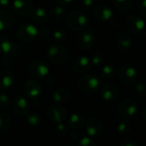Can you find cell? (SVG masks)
I'll return each instance as SVG.
<instances>
[{
	"label": "cell",
	"instance_id": "34",
	"mask_svg": "<svg viewBox=\"0 0 146 146\" xmlns=\"http://www.w3.org/2000/svg\"><path fill=\"white\" fill-rule=\"evenodd\" d=\"M10 100L8 95L4 93H0V109L1 110H7L9 106Z\"/></svg>",
	"mask_w": 146,
	"mask_h": 146
},
{
	"label": "cell",
	"instance_id": "41",
	"mask_svg": "<svg viewBox=\"0 0 146 146\" xmlns=\"http://www.w3.org/2000/svg\"><path fill=\"white\" fill-rule=\"evenodd\" d=\"M59 5L61 6H63V7H66V6H68L69 4H71L73 3L74 0H55Z\"/></svg>",
	"mask_w": 146,
	"mask_h": 146
},
{
	"label": "cell",
	"instance_id": "15",
	"mask_svg": "<svg viewBox=\"0 0 146 146\" xmlns=\"http://www.w3.org/2000/svg\"><path fill=\"white\" fill-rule=\"evenodd\" d=\"M93 15L98 21L105 22L112 19L113 11L109 6L98 5L93 9Z\"/></svg>",
	"mask_w": 146,
	"mask_h": 146
},
{
	"label": "cell",
	"instance_id": "36",
	"mask_svg": "<svg viewBox=\"0 0 146 146\" xmlns=\"http://www.w3.org/2000/svg\"><path fill=\"white\" fill-rule=\"evenodd\" d=\"M67 34L66 32L63 29H56L53 33V38L57 41V42H62L66 39Z\"/></svg>",
	"mask_w": 146,
	"mask_h": 146
},
{
	"label": "cell",
	"instance_id": "29",
	"mask_svg": "<svg viewBox=\"0 0 146 146\" xmlns=\"http://www.w3.org/2000/svg\"><path fill=\"white\" fill-rule=\"evenodd\" d=\"M64 14H65V9L63 6H61V5L51 7L48 12V15L50 16V18L53 20L61 19L64 15Z\"/></svg>",
	"mask_w": 146,
	"mask_h": 146
},
{
	"label": "cell",
	"instance_id": "31",
	"mask_svg": "<svg viewBox=\"0 0 146 146\" xmlns=\"http://www.w3.org/2000/svg\"><path fill=\"white\" fill-rule=\"evenodd\" d=\"M105 56L102 52H96L91 58L92 66L94 67H100L104 63Z\"/></svg>",
	"mask_w": 146,
	"mask_h": 146
},
{
	"label": "cell",
	"instance_id": "12",
	"mask_svg": "<svg viewBox=\"0 0 146 146\" xmlns=\"http://www.w3.org/2000/svg\"><path fill=\"white\" fill-rule=\"evenodd\" d=\"M86 131L89 137H98L103 131V123L98 117H91L86 122Z\"/></svg>",
	"mask_w": 146,
	"mask_h": 146
},
{
	"label": "cell",
	"instance_id": "22",
	"mask_svg": "<svg viewBox=\"0 0 146 146\" xmlns=\"http://www.w3.org/2000/svg\"><path fill=\"white\" fill-rule=\"evenodd\" d=\"M68 127L73 130H80L86 124L85 118L80 114H73L68 118Z\"/></svg>",
	"mask_w": 146,
	"mask_h": 146
},
{
	"label": "cell",
	"instance_id": "24",
	"mask_svg": "<svg viewBox=\"0 0 146 146\" xmlns=\"http://www.w3.org/2000/svg\"><path fill=\"white\" fill-rule=\"evenodd\" d=\"M33 20L38 24H43L47 21L48 11L44 7H38L33 9Z\"/></svg>",
	"mask_w": 146,
	"mask_h": 146
},
{
	"label": "cell",
	"instance_id": "3",
	"mask_svg": "<svg viewBox=\"0 0 146 146\" xmlns=\"http://www.w3.org/2000/svg\"><path fill=\"white\" fill-rule=\"evenodd\" d=\"M47 56L52 63L62 65L68 61L69 53L67 48L63 45L60 44H53L47 50Z\"/></svg>",
	"mask_w": 146,
	"mask_h": 146
},
{
	"label": "cell",
	"instance_id": "1",
	"mask_svg": "<svg viewBox=\"0 0 146 146\" xmlns=\"http://www.w3.org/2000/svg\"><path fill=\"white\" fill-rule=\"evenodd\" d=\"M65 22L70 29L74 31H80L87 27L89 20L83 11L73 10L67 15Z\"/></svg>",
	"mask_w": 146,
	"mask_h": 146
},
{
	"label": "cell",
	"instance_id": "43",
	"mask_svg": "<svg viewBox=\"0 0 146 146\" xmlns=\"http://www.w3.org/2000/svg\"><path fill=\"white\" fill-rule=\"evenodd\" d=\"M70 138L73 139V140H76V141H78L81 137L80 136V134L78 133H70Z\"/></svg>",
	"mask_w": 146,
	"mask_h": 146
},
{
	"label": "cell",
	"instance_id": "18",
	"mask_svg": "<svg viewBox=\"0 0 146 146\" xmlns=\"http://www.w3.org/2000/svg\"><path fill=\"white\" fill-rule=\"evenodd\" d=\"M95 43V37L91 32H84L78 37V44L83 50L91 49Z\"/></svg>",
	"mask_w": 146,
	"mask_h": 146
},
{
	"label": "cell",
	"instance_id": "20",
	"mask_svg": "<svg viewBox=\"0 0 146 146\" xmlns=\"http://www.w3.org/2000/svg\"><path fill=\"white\" fill-rule=\"evenodd\" d=\"M133 44V40L132 37L128 34H121L118 37L116 40V47L121 52H126L129 50Z\"/></svg>",
	"mask_w": 146,
	"mask_h": 146
},
{
	"label": "cell",
	"instance_id": "25",
	"mask_svg": "<svg viewBox=\"0 0 146 146\" xmlns=\"http://www.w3.org/2000/svg\"><path fill=\"white\" fill-rule=\"evenodd\" d=\"M26 121L30 127L38 128L42 123V119L38 113L32 112V113H27V115H26Z\"/></svg>",
	"mask_w": 146,
	"mask_h": 146
},
{
	"label": "cell",
	"instance_id": "38",
	"mask_svg": "<svg viewBox=\"0 0 146 146\" xmlns=\"http://www.w3.org/2000/svg\"><path fill=\"white\" fill-rule=\"evenodd\" d=\"M139 11L141 16L146 20V0H142L139 3Z\"/></svg>",
	"mask_w": 146,
	"mask_h": 146
},
{
	"label": "cell",
	"instance_id": "9",
	"mask_svg": "<svg viewBox=\"0 0 146 146\" xmlns=\"http://www.w3.org/2000/svg\"><path fill=\"white\" fill-rule=\"evenodd\" d=\"M28 72L29 74L37 79L44 78L49 74V67L45 62L39 60L32 61L28 64Z\"/></svg>",
	"mask_w": 146,
	"mask_h": 146
},
{
	"label": "cell",
	"instance_id": "17",
	"mask_svg": "<svg viewBox=\"0 0 146 146\" xmlns=\"http://www.w3.org/2000/svg\"><path fill=\"white\" fill-rule=\"evenodd\" d=\"M14 84V74L8 69L0 71V91L9 89Z\"/></svg>",
	"mask_w": 146,
	"mask_h": 146
},
{
	"label": "cell",
	"instance_id": "5",
	"mask_svg": "<svg viewBox=\"0 0 146 146\" xmlns=\"http://www.w3.org/2000/svg\"><path fill=\"white\" fill-rule=\"evenodd\" d=\"M17 38L23 42H32L36 39L38 35V30L32 24H22L16 31Z\"/></svg>",
	"mask_w": 146,
	"mask_h": 146
},
{
	"label": "cell",
	"instance_id": "37",
	"mask_svg": "<svg viewBox=\"0 0 146 146\" xmlns=\"http://www.w3.org/2000/svg\"><path fill=\"white\" fill-rule=\"evenodd\" d=\"M12 59H13V56H11L10 53H8V54H3L1 56V59H0V63L3 67L4 68H7L9 67L11 62H12Z\"/></svg>",
	"mask_w": 146,
	"mask_h": 146
},
{
	"label": "cell",
	"instance_id": "46",
	"mask_svg": "<svg viewBox=\"0 0 146 146\" xmlns=\"http://www.w3.org/2000/svg\"><path fill=\"white\" fill-rule=\"evenodd\" d=\"M63 146H70V145H63Z\"/></svg>",
	"mask_w": 146,
	"mask_h": 146
},
{
	"label": "cell",
	"instance_id": "45",
	"mask_svg": "<svg viewBox=\"0 0 146 146\" xmlns=\"http://www.w3.org/2000/svg\"><path fill=\"white\" fill-rule=\"evenodd\" d=\"M142 116H143L144 120H145L146 121V108H145V109L143 110V111H142Z\"/></svg>",
	"mask_w": 146,
	"mask_h": 146
},
{
	"label": "cell",
	"instance_id": "16",
	"mask_svg": "<svg viewBox=\"0 0 146 146\" xmlns=\"http://www.w3.org/2000/svg\"><path fill=\"white\" fill-rule=\"evenodd\" d=\"M91 68V60L85 56H77L72 62V68L76 73H85L88 71Z\"/></svg>",
	"mask_w": 146,
	"mask_h": 146
},
{
	"label": "cell",
	"instance_id": "32",
	"mask_svg": "<svg viewBox=\"0 0 146 146\" xmlns=\"http://www.w3.org/2000/svg\"><path fill=\"white\" fill-rule=\"evenodd\" d=\"M55 131H56V133L57 136L65 137V136H67L68 134L69 128L63 122H60V123H57V125H56V127L55 128Z\"/></svg>",
	"mask_w": 146,
	"mask_h": 146
},
{
	"label": "cell",
	"instance_id": "40",
	"mask_svg": "<svg viewBox=\"0 0 146 146\" xmlns=\"http://www.w3.org/2000/svg\"><path fill=\"white\" fill-rule=\"evenodd\" d=\"M38 34H40L43 38H46L50 35V30L46 28L45 27H44L38 31Z\"/></svg>",
	"mask_w": 146,
	"mask_h": 146
},
{
	"label": "cell",
	"instance_id": "23",
	"mask_svg": "<svg viewBox=\"0 0 146 146\" xmlns=\"http://www.w3.org/2000/svg\"><path fill=\"white\" fill-rule=\"evenodd\" d=\"M117 74V69L113 64H106L101 68V77L105 80H110Z\"/></svg>",
	"mask_w": 146,
	"mask_h": 146
},
{
	"label": "cell",
	"instance_id": "33",
	"mask_svg": "<svg viewBox=\"0 0 146 146\" xmlns=\"http://www.w3.org/2000/svg\"><path fill=\"white\" fill-rule=\"evenodd\" d=\"M135 90V93L139 96V97H146V84L143 83V82H139L137 83L135 85L134 87Z\"/></svg>",
	"mask_w": 146,
	"mask_h": 146
},
{
	"label": "cell",
	"instance_id": "26",
	"mask_svg": "<svg viewBox=\"0 0 146 146\" xmlns=\"http://www.w3.org/2000/svg\"><path fill=\"white\" fill-rule=\"evenodd\" d=\"M14 44L10 38L5 35H0V53L2 55L10 53Z\"/></svg>",
	"mask_w": 146,
	"mask_h": 146
},
{
	"label": "cell",
	"instance_id": "2",
	"mask_svg": "<svg viewBox=\"0 0 146 146\" xmlns=\"http://www.w3.org/2000/svg\"><path fill=\"white\" fill-rule=\"evenodd\" d=\"M101 85V80L99 77L96 74H89L81 76L78 82V88L84 93L92 94L98 91Z\"/></svg>",
	"mask_w": 146,
	"mask_h": 146
},
{
	"label": "cell",
	"instance_id": "19",
	"mask_svg": "<svg viewBox=\"0 0 146 146\" xmlns=\"http://www.w3.org/2000/svg\"><path fill=\"white\" fill-rule=\"evenodd\" d=\"M15 21L14 15L6 9H0V31L9 28Z\"/></svg>",
	"mask_w": 146,
	"mask_h": 146
},
{
	"label": "cell",
	"instance_id": "8",
	"mask_svg": "<svg viewBox=\"0 0 146 146\" xmlns=\"http://www.w3.org/2000/svg\"><path fill=\"white\" fill-rule=\"evenodd\" d=\"M47 117L53 122H63L68 117L67 110L60 104H52L46 110Z\"/></svg>",
	"mask_w": 146,
	"mask_h": 146
},
{
	"label": "cell",
	"instance_id": "21",
	"mask_svg": "<svg viewBox=\"0 0 146 146\" xmlns=\"http://www.w3.org/2000/svg\"><path fill=\"white\" fill-rule=\"evenodd\" d=\"M70 98V92L68 89L64 87L56 88L52 93V99L54 102L61 104L67 102Z\"/></svg>",
	"mask_w": 146,
	"mask_h": 146
},
{
	"label": "cell",
	"instance_id": "11",
	"mask_svg": "<svg viewBox=\"0 0 146 146\" xmlns=\"http://www.w3.org/2000/svg\"><path fill=\"white\" fill-rule=\"evenodd\" d=\"M12 110L14 113L17 115H27L29 110L27 98L21 95H16L12 100Z\"/></svg>",
	"mask_w": 146,
	"mask_h": 146
},
{
	"label": "cell",
	"instance_id": "7",
	"mask_svg": "<svg viewBox=\"0 0 146 146\" xmlns=\"http://www.w3.org/2000/svg\"><path fill=\"white\" fill-rule=\"evenodd\" d=\"M119 80L124 85H133L138 79V72L136 68L131 65H123L118 71Z\"/></svg>",
	"mask_w": 146,
	"mask_h": 146
},
{
	"label": "cell",
	"instance_id": "42",
	"mask_svg": "<svg viewBox=\"0 0 146 146\" xmlns=\"http://www.w3.org/2000/svg\"><path fill=\"white\" fill-rule=\"evenodd\" d=\"M121 146H138V145L136 144L135 141L132 139H127V140H124L121 144Z\"/></svg>",
	"mask_w": 146,
	"mask_h": 146
},
{
	"label": "cell",
	"instance_id": "6",
	"mask_svg": "<svg viewBox=\"0 0 146 146\" xmlns=\"http://www.w3.org/2000/svg\"><path fill=\"white\" fill-rule=\"evenodd\" d=\"M126 26L127 30L135 35L140 34L144 32L145 28V21H144L143 17L138 14H132L130 15L126 21Z\"/></svg>",
	"mask_w": 146,
	"mask_h": 146
},
{
	"label": "cell",
	"instance_id": "27",
	"mask_svg": "<svg viewBox=\"0 0 146 146\" xmlns=\"http://www.w3.org/2000/svg\"><path fill=\"white\" fill-rule=\"evenodd\" d=\"M115 7L121 13H126L133 6V0H115Z\"/></svg>",
	"mask_w": 146,
	"mask_h": 146
},
{
	"label": "cell",
	"instance_id": "10",
	"mask_svg": "<svg viewBox=\"0 0 146 146\" xmlns=\"http://www.w3.org/2000/svg\"><path fill=\"white\" fill-rule=\"evenodd\" d=\"M13 9L21 17H27L33 12V4L30 0H14Z\"/></svg>",
	"mask_w": 146,
	"mask_h": 146
},
{
	"label": "cell",
	"instance_id": "28",
	"mask_svg": "<svg viewBox=\"0 0 146 146\" xmlns=\"http://www.w3.org/2000/svg\"><path fill=\"white\" fill-rule=\"evenodd\" d=\"M12 124L11 117L5 113H0V133L7 132Z\"/></svg>",
	"mask_w": 146,
	"mask_h": 146
},
{
	"label": "cell",
	"instance_id": "39",
	"mask_svg": "<svg viewBox=\"0 0 146 146\" xmlns=\"http://www.w3.org/2000/svg\"><path fill=\"white\" fill-rule=\"evenodd\" d=\"M94 2H95V0H81L80 3H81V6L83 8L88 9V8H91L93 6Z\"/></svg>",
	"mask_w": 146,
	"mask_h": 146
},
{
	"label": "cell",
	"instance_id": "35",
	"mask_svg": "<svg viewBox=\"0 0 146 146\" xmlns=\"http://www.w3.org/2000/svg\"><path fill=\"white\" fill-rule=\"evenodd\" d=\"M78 146H97L91 137H81L78 140Z\"/></svg>",
	"mask_w": 146,
	"mask_h": 146
},
{
	"label": "cell",
	"instance_id": "14",
	"mask_svg": "<svg viewBox=\"0 0 146 146\" xmlns=\"http://www.w3.org/2000/svg\"><path fill=\"white\" fill-rule=\"evenodd\" d=\"M102 98L107 102H114L119 97L118 86L114 83H107L101 89Z\"/></svg>",
	"mask_w": 146,
	"mask_h": 146
},
{
	"label": "cell",
	"instance_id": "44",
	"mask_svg": "<svg viewBox=\"0 0 146 146\" xmlns=\"http://www.w3.org/2000/svg\"><path fill=\"white\" fill-rule=\"evenodd\" d=\"M9 3V0H0V6L2 7H6Z\"/></svg>",
	"mask_w": 146,
	"mask_h": 146
},
{
	"label": "cell",
	"instance_id": "30",
	"mask_svg": "<svg viewBox=\"0 0 146 146\" xmlns=\"http://www.w3.org/2000/svg\"><path fill=\"white\" fill-rule=\"evenodd\" d=\"M132 132V125L128 121H121L117 126V133L120 135L127 136Z\"/></svg>",
	"mask_w": 146,
	"mask_h": 146
},
{
	"label": "cell",
	"instance_id": "4",
	"mask_svg": "<svg viewBox=\"0 0 146 146\" xmlns=\"http://www.w3.org/2000/svg\"><path fill=\"white\" fill-rule=\"evenodd\" d=\"M138 111V104L133 98H127L120 102L117 107V114L120 117L127 119L133 116Z\"/></svg>",
	"mask_w": 146,
	"mask_h": 146
},
{
	"label": "cell",
	"instance_id": "13",
	"mask_svg": "<svg viewBox=\"0 0 146 146\" xmlns=\"http://www.w3.org/2000/svg\"><path fill=\"white\" fill-rule=\"evenodd\" d=\"M22 91L27 98H36L40 96L42 92V87L38 82L30 80L24 83L22 86Z\"/></svg>",
	"mask_w": 146,
	"mask_h": 146
}]
</instances>
